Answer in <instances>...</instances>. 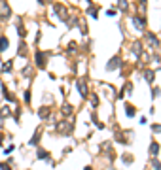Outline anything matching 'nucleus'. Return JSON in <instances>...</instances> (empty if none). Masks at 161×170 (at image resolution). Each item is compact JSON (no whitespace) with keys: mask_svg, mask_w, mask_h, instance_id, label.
Instances as JSON below:
<instances>
[{"mask_svg":"<svg viewBox=\"0 0 161 170\" xmlns=\"http://www.w3.org/2000/svg\"><path fill=\"white\" fill-rule=\"evenodd\" d=\"M120 65H121V59H120V57H114V59H110V61H108L106 70H108V72H114L116 66H120Z\"/></svg>","mask_w":161,"mask_h":170,"instance_id":"f257e3e1","label":"nucleus"},{"mask_svg":"<svg viewBox=\"0 0 161 170\" xmlns=\"http://www.w3.org/2000/svg\"><path fill=\"white\" fill-rule=\"evenodd\" d=\"M36 62H38V66H40V68H44V66H46V57H44V53H42V51L36 53Z\"/></svg>","mask_w":161,"mask_h":170,"instance_id":"f03ea898","label":"nucleus"},{"mask_svg":"<svg viewBox=\"0 0 161 170\" xmlns=\"http://www.w3.org/2000/svg\"><path fill=\"white\" fill-rule=\"evenodd\" d=\"M38 117L40 119H47V117H50V110H47V108H40L38 110Z\"/></svg>","mask_w":161,"mask_h":170,"instance_id":"7ed1b4c3","label":"nucleus"},{"mask_svg":"<svg viewBox=\"0 0 161 170\" xmlns=\"http://www.w3.org/2000/svg\"><path fill=\"white\" fill-rule=\"evenodd\" d=\"M125 112H127V117H135V113H137V110L131 104H125Z\"/></svg>","mask_w":161,"mask_h":170,"instance_id":"20e7f679","label":"nucleus"},{"mask_svg":"<svg viewBox=\"0 0 161 170\" xmlns=\"http://www.w3.org/2000/svg\"><path fill=\"white\" fill-rule=\"evenodd\" d=\"M78 89H80V93H82V96L85 98V96H87V89H85V83H82V81H80V83H78Z\"/></svg>","mask_w":161,"mask_h":170,"instance_id":"39448f33","label":"nucleus"},{"mask_svg":"<svg viewBox=\"0 0 161 170\" xmlns=\"http://www.w3.org/2000/svg\"><path fill=\"white\" fill-rule=\"evenodd\" d=\"M144 77H146V81H153V72H152V70H146V72H144Z\"/></svg>","mask_w":161,"mask_h":170,"instance_id":"423d86ee","label":"nucleus"},{"mask_svg":"<svg viewBox=\"0 0 161 170\" xmlns=\"http://www.w3.org/2000/svg\"><path fill=\"white\" fill-rule=\"evenodd\" d=\"M38 140H40V129L36 131V134H34V138L29 142V146H36V142H38Z\"/></svg>","mask_w":161,"mask_h":170,"instance_id":"0eeeda50","label":"nucleus"},{"mask_svg":"<svg viewBox=\"0 0 161 170\" xmlns=\"http://www.w3.org/2000/svg\"><path fill=\"white\" fill-rule=\"evenodd\" d=\"M11 66H13V61H8V62L4 65V72H6V74H10V72H11Z\"/></svg>","mask_w":161,"mask_h":170,"instance_id":"6e6552de","label":"nucleus"},{"mask_svg":"<svg viewBox=\"0 0 161 170\" xmlns=\"http://www.w3.org/2000/svg\"><path fill=\"white\" fill-rule=\"evenodd\" d=\"M38 159H50V153L44 150H38Z\"/></svg>","mask_w":161,"mask_h":170,"instance_id":"1a4fd4ad","label":"nucleus"},{"mask_svg":"<svg viewBox=\"0 0 161 170\" xmlns=\"http://www.w3.org/2000/svg\"><path fill=\"white\" fill-rule=\"evenodd\" d=\"M6 47H8V40H6V38H0V51H4Z\"/></svg>","mask_w":161,"mask_h":170,"instance_id":"9d476101","label":"nucleus"},{"mask_svg":"<svg viewBox=\"0 0 161 170\" xmlns=\"http://www.w3.org/2000/svg\"><path fill=\"white\" fill-rule=\"evenodd\" d=\"M150 150H152V153H153V155H156V153L159 151V146L156 144V142H152V144H150Z\"/></svg>","mask_w":161,"mask_h":170,"instance_id":"9b49d317","label":"nucleus"},{"mask_svg":"<svg viewBox=\"0 0 161 170\" xmlns=\"http://www.w3.org/2000/svg\"><path fill=\"white\" fill-rule=\"evenodd\" d=\"M72 110H74V108H72V106H70V104H66V106H65V108H63V113H65V115H68V113H70Z\"/></svg>","mask_w":161,"mask_h":170,"instance_id":"f8f14e48","label":"nucleus"},{"mask_svg":"<svg viewBox=\"0 0 161 170\" xmlns=\"http://www.w3.org/2000/svg\"><path fill=\"white\" fill-rule=\"evenodd\" d=\"M25 102L31 104V91H25Z\"/></svg>","mask_w":161,"mask_h":170,"instance_id":"ddd939ff","label":"nucleus"},{"mask_svg":"<svg viewBox=\"0 0 161 170\" xmlns=\"http://www.w3.org/2000/svg\"><path fill=\"white\" fill-rule=\"evenodd\" d=\"M152 131L153 132H161V125H152Z\"/></svg>","mask_w":161,"mask_h":170,"instance_id":"4468645a","label":"nucleus"},{"mask_svg":"<svg viewBox=\"0 0 161 170\" xmlns=\"http://www.w3.org/2000/svg\"><path fill=\"white\" fill-rule=\"evenodd\" d=\"M0 170H11L8 165H4V162H0Z\"/></svg>","mask_w":161,"mask_h":170,"instance_id":"2eb2a0df","label":"nucleus"},{"mask_svg":"<svg viewBox=\"0 0 161 170\" xmlns=\"http://www.w3.org/2000/svg\"><path fill=\"white\" fill-rule=\"evenodd\" d=\"M83 170H93V168H91V166H85V168H83Z\"/></svg>","mask_w":161,"mask_h":170,"instance_id":"dca6fc26","label":"nucleus"}]
</instances>
